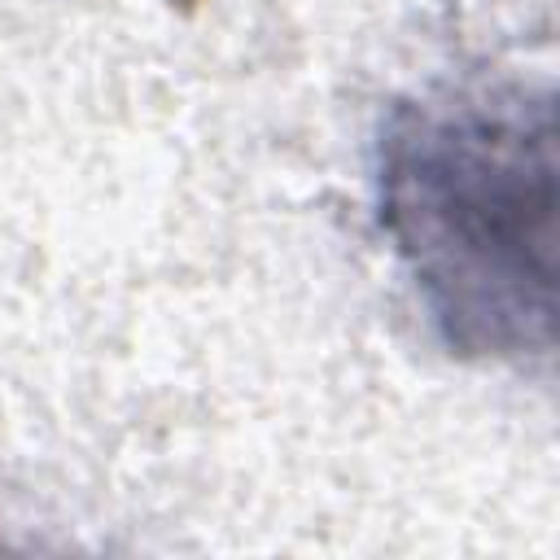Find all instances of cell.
<instances>
[{
  "instance_id": "6da1fadb",
  "label": "cell",
  "mask_w": 560,
  "mask_h": 560,
  "mask_svg": "<svg viewBox=\"0 0 560 560\" xmlns=\"http://www.w3.org/2000/svg\"><path fill=\"white\" fill-rule=\"evenodd\" d=\"M372 188L389 254L451 354L551 359L560 158L547 70H477L394 101Z\"/></svg>"
}]
</instances>
